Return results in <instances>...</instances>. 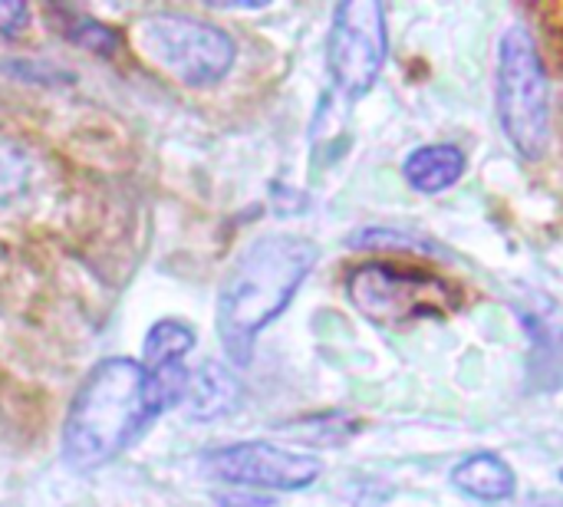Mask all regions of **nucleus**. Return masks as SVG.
<instances>
[{
  "label": "nucleus",
  "mask_w": 563,
  "mask_h": 507,
  "mask_svg": "<svg viewBox=\"0 0 563 507\" xmlns=\"http://www.w3.org/2000/svg\"><path fill=\"white\" fill-rule=\"evenodd\" d=\"M320 251L300 234L257 238L231 267L218 294V337L234 366H247L254 340L297 297Z\"/></svg>",
  "instance_id": "f257e3e1"
},
{
  "label": "nucleus",
  "mask_w": 563,
  "mask_h": 507,
  "mask_svg": "<svg viewBox=\"0 0 563 507\" xmlns=\"http://www.w3.org/2000/svg\"><path fill=\"white\" fill-rule=\"evenodd\" d=\"M158 419L142 363L125 356L102 360L76 389L63 426V459L76 472H96L129 449Z\"/></svg>",
  "instance_id": "f03ea898"
},
{
  "label": "nucleus",
  "mask_w": 563,
  "mask_h": 507,
  "mask_svg": "<svg viewBox=\"0 0 563 507\" xmlns=\"http://www.w3.org/2000/svg\"><path fill=\"white\" fill-rule=\"evenodd\" d=\"M495 106L515 152L525 162H541L551 145V79L538 40L521 23L498 40Z\"/></svg>",
  "instance_id": "7ed1b4c3"
},
{
  "label": "nucleus",
  "mask_w": 563,
  "mask_h": 507,
  "mask_svg": "<svg viewBox=\"0 0 563 507\" xmlns=\"http://www.w3.org/2000/svg\"><path fill=\"white\" fill-rule=\"evenodd\" d=\"M350 304L379 327H409L422 320H445L462 307L459 290L432 271L363 264L346 280Z\"/></svg>",
  "instance_id": "20e7f679"
},
{
  "label": "nucleus",
  "mask_w": 563,
  "mask_h": 507,
  "mask_svg": "<svg viewBox=\"0 0 563 507\" xmlns=\"http://www.w3.org/2000/svg\"><path fill=\"white\" fill-rule=\"evenodd\" d=\"M135 36L145 56L185 86H214L238 56L234 40L221 26L181 13L145 16Z\"/></svg>",
  "instance_id": "39448f33"
},
{
  "label": "nucleus",
  "mask_w": 563,
  "mask_h": 507,
  "mask_svg": "<svg viewBox=\"0 0 563 507\" xmlns=\"http://www.w3.org/2000/svg\"><path fill=\"white\" fill-rule=\"evenodd\" d=\"M389 36L386 10L379 0H343L333 10V26L327 36V63L340 92L350 99L366 96L386 66Z\"/></svg>",
  "instance_id": "423d86ee"
},
{
  "label": "nucleus",
  "mask_w": 563,
  "mask_h": 507,
  "mask_svg": "<svg viewBox=\"0 0 563 507\" xmlns=\"http://www.w3.org/2000/svg\"><path fill=\"white\" fill-rule=\"evenodd\" d=\"M205 469L231 485H251V488H271V492H303L310 488L323 465L320 459L307 452H290L267 442H238L208 452Z\"/></svg>",
  "instance_id": "0eeeda50"
},
{
  "label": "nucleus",
  "mask_w": 563,
  "mask_h": 507,
  "mask_svg": "<svg viewBox=\"0 0 563 507\" xmlns=\"http://www.w3.org/2000/svg\"><path fill=\"white\" fill-rule=\"evenodd\" d=\"M465 168H468V158L459 145L435 142V145H419L406 155L402 178L409 181V188L422 195H442L462 181Z\"/></svg>",
  "instance_id": "6e6552de"
},
{
  "label": "nucleus",
  "mask_w": 563,
  "mask_h": 507,
  "mask_svg": "<svg viewBox=\"0 0 563 507\" xmlns=\"http://www.w3.org/2000/svg\"><path fill=\"white\" fill-rule=\"evenodd\" d=\"M452 485L462 495H468L475 502H485V505L511 502L515 492H518L515 469L501 455H495V452H472V455H465L452 469Z\"/></svg>",
  "instance_id": "1a4fd4ad"
},
{
  "label": "nucleus",
  "mask_w": 563,
  "mask_h": 507,
  "mask_svg": "<svg viewBox=\"0 0 563 507\" xmlns=\"http://www.w3.org/2000/svg\"><path fill=\"white\" fill-rule=\"evenodd\" d=\"M241 383L238 376L221 366V363H201L191 379H188V393H185V409L191 419H201V422H211V419H221L228 412H234L241 406Z\"/></svg>",
  "instance_id": "9d476101"
},
{
  "label": "nucleus",
  "mask_w": 563,
  "mask_h": 507,
  "mask_svg": "<svg viewBox=\"0 0 563 507\" xmlns=\"http://www.w3.org/2000/svg\"><path fill=\"white\" fill-rule=\"evenodd\" d=\"M531 337L528 356V379L534 393H558L563 389V327L544 317H525Z\"/></svg>",
  "instance_id": "9b49d317"
},
{
  "label": "nucleus",
  "mask_w": 563,
  "mask_h": 507,
  "mask_svg": "<svg viewBox=\"0 0 563 507\" xmlns=\"http://www.w3.org/2000/svg\"><path fill=\"white\" fill-rule=\"evenodd\" d=\"M49 20L56 26V33H63L69 43H76L79 49H89L96 56H112L115 46H119V33L99 20H92L89 13L82 10H73V7H53L49 10Z\"/></svg>",
  "instance_id": "f8f14e48"
},
{
  "label": "nucleus",
  "mask_w": 563,
  "mask_h": 507,
  "mask_svg": "<svg viewBox=\"0 0 563 507\" xmlns=\"http://www.w3.org/2000/svg\"><path fill=\"white\" fill-rule=\"evenodd\" d=\"M195 346V330L181 320H162L145 337V370H162L185 363V356Z\"/></svg>",
  "instance_id": "ddd939ff"
},
{
  "label": "nucleus",
  "mask_w": 563,
  "mask_h": 507,
  "mask_svg": "<svg viewBox=\"0 0 563 507\" xmlns=\"http://www.w3.org/2000/svg\"><path fill=\"white\" fill-rule=\"evenodd\" d=\"M356 251H396V254H419V257H449V251L442 244H435L432 238H419L399 228H363L356 234H350L346 241Z\"/></svg>",
  "instance_id": "4468645a"
},
{
  "label": "nucleus",
  "mask_w": 563,
  "mask_h": 507,
  "mask_svg": "<svg viewBox=\"0 0 563 507\" xmlns=\"http://www.w3.org/2000/svg\"><path fill=\"white\" fill-rule=\"evenodd\" d=\"M30 23V10L26 3L20 0H0V36L10 40V36H20Z\"/></svg>",
  "instance_id": "2eb2a0df"
},
{
  "label": "nucleus",
  "mask_w": 563,
  "mask_h": 507,
  "mask_svg": "<svg viewBox=\"0 0 563 507\" xmlns=\"http://www.w3.org/2000/svg\"><path fill=\"white\" fill-rule=\"evenodd\" d=\"M561 482H563V469H561Z\"/></svg>",
  "instance_id": "dca6fc26"
},
{
  "label": "nucleus",
  "mask_w": 563,
  "mask_h": 507,
  "mask_svg": "<svg viewBox=\"0 0 563 507\" xmlns=\"http://www.w3.org/2000/svg\"><path fill=\"white\" fill-rule=\"evenodd\" d=\"M0 507H13V505H0Z\"/></svg>",
  "instance_id": "f3484780"
}]
</instances>
